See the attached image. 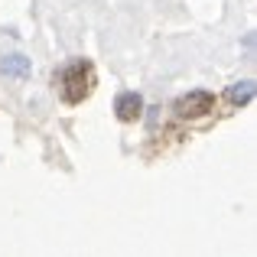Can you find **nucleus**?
<instances>
[{
    "instance_id": "nucleus-5",
    "label": "nucleus",
    "mask_w": 257,
    "mask_h": 257,
    "mask_svg": "<svg viewBox=\"0 0 257 257\" xmlns=\"http://www.w3.org/2000/svg\"><path fill=\"white\" fill-rule=\"evenodd\" d=\"M254 82L251 78H244V82H234V85H228V91H225V98L231 101L234 107H241V104H247V101H254Z\"/></svg>"
},
{
    "instance_id": "nucleus-3",
    "label": "nucleus",
    "mask_w": 257,
    "mask_h": 257,
    "mask_svg": "<svg viewBox=\"0 0 257 257\" xmlns=\"http://www.w3.org/2000/svg\"><path fill=\"white\" fill-rule=\"evenodd\" d=\"M114 114H117L120 124L140 120V114H144V98H140L137 91H120L117 98H114Z\"/></svg>"
},
{
    "instance_id": "nucleus-2",
    "label": "nucleus",
    "mask_w": 257,
    "mask_h": 257,
    "mask_svg": "<svg viewBox=\"0 0 257 257\" xmlns=\"http://www.w3.org/2000/svg\"><path fill=\"white\" fill-rule=\"evenodd\" d=\"M173 111L179 114V117H186V120L208 117V114L215 111V94L205 91V88H195V91H189V94H182V98H176Z\"/></svg>"
},
{
    "instance_id": "nucleus-4",
    "label": "nucleus",
    "mask_w": 257,
    "mask_h": 257,
    "mask_svg": "<svg viewBox=\"0 0 257 257\" xmlns=\"http://www.w3.org/2000/svg\"><path fill=\"white\" fill-rule=\"evenodd\" d=\"M0 72H4L7 78H30L33 62L23 56V52H10V56L0 59Z\"/></svg>"
},
{
    "instance_id": "nucleus-1",
    "label": "nucleus",
    "mask_w": 257,
    "mask_h": 257,
    "mask_svg": "<svg viewBox=\"0 0 257 257\" xmlns=\"http://www.w3.org/2000/svg\"><path fill=\"white\" fill-rule=\"evenodd\" d=\"M94 85H98V72L91 59H72L56 72V91L65 104H82L85 98H91Z\"/></svg>"
}]
</instances>
